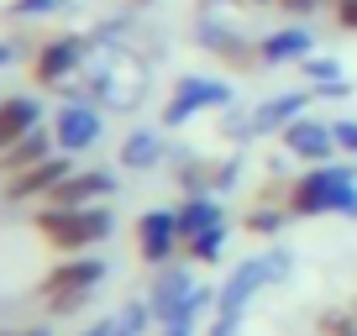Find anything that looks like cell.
<instances>
[{
    "label": "cell",
    "mask_w": 357,
    "mask_h": 336,
    "mask_svg": "<svg viewBox=\"0 0 357 336\" xmlns=\"http://www.w3.org/2000/svg\"><path fill=\"white\" fill-rule=\"evenodd\" d=\"M347 305H352V310H357V294H352V300H347Z\"/></svg>",
    "instance_id": "cell-32"
},
{
    "label": "cell",
    "mask_w": 357,
    "mask_h": 336,
    "mask_svg": "<svg viewBox=\"0 0 357 336\" xmlns=\"http://www.w3.org/2000/svg\"><path fill=\"white\" fill-rule=\"evenodd\" d=\"M331 16L342 32H357V0H331Z\"/></svg>",
    "instance_id": "cell-26"
},
{
    "label": "cell",
    "mask_w": 357,
    "mask_h": 336,
    "mask_svg": "<svg viewBox=\"0 0 357 336\" xmlns=\"http://www.w3.org/2000/svg\"><path fill=\"white\" fill-rule=\"evenodd\" d=\"M68 174H74L68 153H53V158H43V163L22 168L16 179H6V200H11V205H26V200H47V190H53L58 179H68Z\"/></svg>",
    "instance_id": "cell-11"
},
{
    "label": "cell",
    "mask_w": 357,
    "mask_h": 336,
    "mask_svg": "<svg viewBox=\"0 0 357 336\" xmlns=\"http://www.w3.org/2000/svg\"><path fill=\"white\" fill-rule=\"evenodd\" d=\"M284 153H289V158H300V163H331V153H342V147H336L331 121L300 116L294 126H284Z\"/></svg>",
    "instance_id": "cell-12"
},
{
    "label": "cell",
    "mask_w": 357,
    "mask_h": 336,
    "mask_svg": "<svg viewBox=\"0 0 357 336\" xmlns=\"http://www.w3.org/2000/svg\"><path fill=\"white\" fill-rule=\"evenodd\" d=\"M305 79H310V84H342V63H336V58H326V53H310V58H305Z\"/></svg>",
    "instance_id": "cell-23"
},
{
    "label": "cell",
    "mask_w": 357,
    "mask_h": 336,
    "mask_svg": "<svg viewBox=\"0 0 357 336\" xmlns=\"http://www.w3.org/2000/svg\"><path fill=\"white\" fill-rule=\"evenodd\" d=\"M116 190H121V179L105 174V168H74L68 179H58L53 190H47L43 205H58V211H74V205H105Z\"/></svg>",
    "instance_id": "cell-9"
},
{
    "label": "cell",
    "mask_w": 357,
    "mask_h": 336,
    "mask_svg": "<svg viewBox=\"0 0 357 336\" xmlns=\"http://www.w3.org/2000/svg\"><path fill=\"white\" fill-rule=\"evenodd\" d=\"M6 11L11 16H53V11H63V0H11Z\"/></svg>",
    "instance_id": "cell-24"
},
{
    "label": "cell",
    "mask_w": 357,
    "mask_h": 336,
    "mask_svg": "<svg viewBox=\"0 0 357 336\" xmlns=\"http://www.w3.org/2000/svg\"><path fill=\"white\" fill-rule=\"evenodd\" d=\"M231 179H236V163H226V158H184L178 163V190L184 194L231 190Z\"/></svg>",
    "instance_id": "cell-14"
},
{
    "label": "cell",
    "mask_w": 357,
    "mask_h": 336,
    "mask_svg": "<svg viewBox=\"0 0 357 336\" xmlns=\"http://www.w3.org/2000/svg\"><path fill=\"white\" fill-rule=\"evenodd\" d=\"M331 132H336V147L347 158H357V121H331Z\"/></svg>",
    "instance_id": "cell-25"
},
{
    "label": "cell",
    "mask_w": 357,
    "mask_h": 336,
    "mask_svg": "<svg viewBox=\"0 0 357 336\" xmlns=\"http://www.w3.org/2000/svg\"><path fill=\"white\" fill-rule=\"evenodd\" d=\"M58 153V142H53V126H37L32 137H22V142L11 147V153H0V174H6V179H16V174H22V168H32V163H43V158H53Z\"/></svg>",
    "instance_id": "cell-19"
},
{
    "label": "cell",
    "mask_w": 357,
    "mask_h": 336,
    "mask_svg": "<svg viewBox=\"0 0 357 336\" xmlns=\"http://www.w3.org/2000/svg\"><path fill=\"white\" fill-rule=\"evenodd\" d=\"M32 226L58 258H74V252H95L100 242H111L116 215H111V205H74V211L43 205V211L32 215Z\"/></svg>",
    "instance_id": "cell-2"
},
{
    "label": "cell",
    "mask_w": 357,
    "mask_h": 336,
    "mask_svg": "<svg viewBox=\"0 0 357 336\" xmlns=\"http://www.w3.org/2000/svg\"><path fill=\"white\" fill-rule=\"evenodd\" d=\"M279 11H289V16H310L315 6H331V0H273Z\"/></svg>",
    "instance_id": "cell-27"
},
{
    "label": "cell",
    "mask_w": 357,
    "mask_h": 336,
    "mask_svg": "<svg viewBox=\"0 0 357 336\" xmlns=\"http://www.w3.org/2000/svg\"><path fill=\"white\" fill-rule=\"evenodd\" d=\"M158 336H195V321H178V326H158Z\"/></svg>",
    "instance_id": "cell-28"
},
{
    "label": "cell",
    "mask_w": 357,
    "mask_h": 336,
    "mask_svg": "<svg viewBox=\"0 0 357 336\" xmlns=\"http://www.w3.org/2000/svg\"><path fill=\"white\" fill-rule=\"evenodd\" d=\"M247 6H268V0H247Z\"/></svg>",
    "instance_id": "cell-31"
},
{
    "label": "cell",
    "mask_w": 357,
    "mask_h": 336,
    "mask_svg": "<svg viewBox=\"0 0 357 336\" xmlns=\"http://www.w3.org/2000/svg\"><path fill=\"white\" fill-rule=\"evenodd\" d=\"M37 121H43V100H37V95H11V100H0V153H11L22 137H32Z\"/></svg>",
    "instance_id": "cell-15"
},
{
    "label": "cell",
    "mask_w": 357,
    "mask_h": 336,
    "mask_svg": "<svg viewBox=\"0 0 357 336\" xmlns=\"http://www.w3.org/2000/svg\"><path fill=\"white\" fill-rule=\"evenodd\" d=\"M105 137V116L95 111L89 100H63L53 111V142H58V153H68V158H79V153H89V147Z\"/></svg>",
    "instance_id": "cell-7"
},
{
    "label": "cell",
    "mask_w": 357,
    "mask_h": 336,
    "mask_svg": "<svg viewBox=\"0 0 357 336\" xmlns=\"http://www.w3.org/2000/svg\"><path fill=\"white\" fill-rule=\"evenodd\" d=\"M321 100V90H284V95H268V100H257L252 111H247V126H252V137H284V126H294L300 116H310V105Z\"/></svg>",
    "instance_id": "cell-8"
},
{
    "label": "cell",
    "mask_w": 357,
    "mask_h": 336,
    "mask_svg": "<svg viewBox=\"0 0 357 336\" xmlns=\"http://www.w3.org/2000/svg\"><path fill=\"white\" fill-rule=\"evenodd\" d=\"M163 153H168L163 126H137V132L121 137V168H132V174H142V168L163 163Z\"/></svg>",
    "instance_id": "cell-18"
},
{
    "label": "cell",
    "mask_w": 357,
    "mask_h": 336,
    "mask_svg": "<svg viewBox=\"0 0 357 336\" xmlns=\"http://www.w3.org/2000/svg\"><path fill=\"white\" fill-rule=\"evenodd\" d=\"M289 247H273V252H257V258L236 263L231 279L215 289V310H211V336H236V326H242L247 315V300L252 294H263L268 284L289 279Z\"/></svg>",
    "instance_id": "cell-1"
},
{
    "label": "cell",
    "mask_w": 357,
    "mask_h": 336,
    "mask_svg": "<svg viewBox=\"0 0 357 336\" xmlns=\"http://www.w3.org/2000/svg\"><path fill=\"white\" fill-rule=\"evenodd\" d=\"M0 336H53L47 326H22V331H0Z\"/></svg>",
    "instance_id": "cell-29"
},
{
    "label": "cell",
    "mask_w": 357,
    "mask_h": 336,
    "mask_svg": "<svg viewBox=\"0 0 357 336\" xmlns=\"http://www.w3.org/2000/svg\"><path fill=\"white\" fill-rule=\"evenodd\" d=\"M132 236H137V258L153 268H168V258L184 247L178 242V211H142Z\"/></svg>",
    "instance_id": "cell-10"
},
{
    "label": "cell",
    "mask_w": 357,
    "mask_h": 336,
    "mask_svg": "<svg viewBox=\"0 0 357 336\" xmlns=\"http://www.w3.org/2000/svg\"><path fill=\"white\" fill-rule=\"evenodd\" d=\"M16 63V43H0V68H11Z\"/></svg>",
    "instance_id": "cell-30"
},
{
    "label": "cell",
    "mask_w": 357,
    "mask_h": 336,
    "mask_svg": "<svg viewBox=\"0 0 357 336\" xmlns=\"http://www.w3.org/2000/svg\"><path fill=\"white\" fill-rule=\"evenodd\" d=\"M105 279V263L95 258V252H74V258L53 263V268L43 273V284H37V300H43L47 315H74L89 305V294H95V284Z\"/></svg>",
    "instance_id": "cell-4"
},
{
    "label": "cell",
    "mask_w": 357,
    "mask_h": 336,
    "mask_svg": "<svg viewBox=\"0 0 357 336\" xmlns=\"http://www.w3.org/2000/svg\"><path fill=\"white\" fill-rule=\"evenodd\" d=\"M257 47H263V68H279V63H305V58L315 53V37L305 32L300 22H289V26H279V32H268Z\"/></svg>",
    "instance_id": "cell-16"
},
{
    "label": "cell",
    "mask_w": 357,
    "mask_h": 336,
    "mask_svg": "<svg viewBox=\"0 0 357 336\" xmlns=\"http://www.w3.org/2000/svg\"><path fill=\"white\" fill-rule=\"evenodd\" d=\"M89 58V37L79 32H63V37H47L43 47L32 53V84L37 90H58L63 79H74Z\"/></svg>",
    "instance_id": "cell-6"
},
{
    "label": "cell",
    "mask_w": 357,
    "mask_h": 336,
    "mask_svg": "<svg viewBox=\"0 0 357 336\" xmlns=\"http://www.w3.org/2000/svg\"><path fill=\"white\" fill-rule=\"evenodd\" d=\"M200 43L211 47L231 74H252V68H263V47L247 43L242 32H231V26H221V22H205L200 26Z\"/></svg>",
    "instance_id": "cell-13"
},
{
    "label": "cell",
    "mask_w": 357,
    "mask_h": 336,
    "mask_svg": "<svg viewBox=\"0 0 357 336\" xmlns=\"http://www.w3.org/2000/svg\"><path fill=\"white\" fill-rule=\"evenodd\" d=\"M226 231H231V226H215V231H205L200 242H190V247H184V252H190V263H221Z\"/></svg>",
    "instance_id": "cell-22"
},
{
    "label": "cell",
    "mask_w": 357,
    "mask_h": 336,
    "mask_svg": "<svg viewBox=\"0 0 357 336\" xmlns=\"http://www.w3.org/2000/svg\"><path fill=\"white\" fill-rule=\"evenodd\" d=\"M284 221H289V205H252V211L242 215V226L252 236H279Z\"/></svg>",
    "instance_id": "cell-20"
},
{
    "label": "cell",
    "mask_w": 357,
    "mask_h": 336,
    "mask_svg": "<svg viewBox=\"0 0 357 336\" xmlns=\"http://www.w3.org/2000/svg\"><path fill=\"white\" fill-rule=\"evenodd\" d=\"M289 215H357V174L342 163H310L284 190Z\"/></svg>",
    "instance_id": "cell-3"
},
{
    "label": "cell",
    "mask_w": 357,
    "mask_h": 336,
    "mask_svg": "<svg viewBox=\"0 0 357 336\" xmlns=\"http://www.w3.org/2000/svg\"><path fill=\"white\" fill-rule=\"evenodd\" d=\"M231 105H236V95H231L226 79L184 74V79H174V95H168V105H163V126H184L200 111H231Z\"/></svg>",
    "instance_id": "cell-5"
},
{
    "label": "cell",
    "mask_w": 357,
    "mask_h": 336,
    "mask_svg": "<svg viewBox=\"0 0 357 336\" xmlns=\"http://www.w3.org/2000/svg\"><path fill=\"white\" fill-rule=\"evenodd\" d=\"M315 336H357V310L352 305H331L315 315Z\"/></svg>",
    "instance_id": "cell-21"
},
{
    "label": "cell",
    "mask_w": 357,
    "mask_h": 336,
    "mask_svg": "<svg viewBox=\"0 0 357 336\" xmlns=\"http://www.w3.org/2000/svg\"><path fill=\"white\" fill-rule=\"evenodd\" d=\"M215 226H226L221 200H215V194H184V205H178V242L190 247V242H200L205 231H215Z\"/></svg>",
    "instance_id": "cell-17"
}]
</instances>
